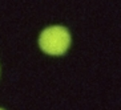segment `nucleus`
<instances>
[{"instance_id":"f257e3e1","label":"nucleus","mask_w":121,"mask_h":110,"mask_svg":"<svg viewBox=\"0 0 121 110\" xmlns=\"http://www.w3.org/2000/svg\"><path fill=\"white\" fill-rule=\"evenodd\" d=\"M39 45L43 52L51 56H61L71 45V35L67 28L61 25H53L41 32Z\"/></svg>"},{"instance_id":"f03ea898","label":"nucleus","mask_w":121,"mask_h":110,"mask_svg":"<svg viewBox=\"0 0 121 110\" xmlns=\"http://www.w3.org/2000/svg\"><path fill=\"white\" fill-rule=\"evenodd\" d=\"M0 110H3V109H0Z\"/></svg>"}]
</instances>
